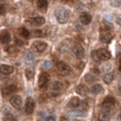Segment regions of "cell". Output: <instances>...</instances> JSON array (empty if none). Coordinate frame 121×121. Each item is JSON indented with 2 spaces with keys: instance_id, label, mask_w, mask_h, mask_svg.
Wrapping results in <instances>:
<instances>
[{
  "instance_id": "cell-22",
  "label": "cell",
  "mask_w": 121,
  "mask_h": 121,
  "mask_svg": "<svg viewBox=\"0 0 121 121\" xmlns=\"http://www.w3.org/2000/svg\"><path fill=\"white\" fill-rule=\"evenodd\" d=\"M102 91H103V87L100 85V84H95V85L91 87V92L94 95H98Z\"/></svg>"
},
{
  "instance_id": "cell-3",
  "label": "cell",
  "mask_w": 121,
  "mask_h": 121,
  "mask_svg": "<svg viewBox=\"0 0 121 121\" xmlns=\"http://www.w3.org/2000/svg\"><path fill=\"white\" fill-rule=\"evenodd\" d=\"M111 116H112V109L101 107V111H100V113H99L98 119H99V121H109Z\"/></svg>"
},
{
  "instance_id": "cell-29",
  "label": "cell",
  "mask_w": 121,
  "mask_h": 121,
  "mask_svg": "<svg viewBox=\"0 0 121 121\" xmlns=\"http://www.w3.org/2000/svg\"><path fill=\"white\" fill-rule=\"evenodd\" d=\"M91 57H92V60H95L96 63H99L100 62V56H99V53H98V50H95V51H92L91 52Z\"/></svg>"
},
{
  "instance_id": "cell-15",
  "label": "cell",
  "mask_w": 121,
  "mask_h": 121,
  "mask_svg": "<svg viewBox=\"0 0 121 121\" xmlns=\"http://www.w3.org/2000/svg\"><path fill=\"white\" fill-rule=\"evenodd\" d=\"M75 90H77V92L79 95H81V96H87L88 92H89V88H88L85 84H80V85H78Z\"/></svg>"
},
{
  "instance_id": "cell-19",
  "label": "cell",
  "mask_w": 121,
  "mask_h": 121,
  "mask_svg": "<svg viewBox=\"0 0 121 121\" xmlns=\"http://www.w3.org/2000/svg\"><path fill=\"white\" fill-rule=\"evenodd\" d=\"M36 5L40 11H46L47 8H48V1L47 0H37Z\"/></svg>"
},
{
  "instance_id": "cell-16",
  "label": "cell",
  "mask_w": 121,
  "mask_h": 121,
  "mask_svg": "<svg viewBox=\"0 0 121 121\" xmlns=\"http://www.w3.org/2000/svg\"><path fill=\"white\" fill-rule=\"evenodd\" d=\"M80 21H81L82 25L87 26L91 22V16H90L88 13H83V14H81V16H80Z\"/></svg>"
},
{
  "instance_id": "cell-38",
  "label": "cell",
  "mask_w": 121,
  "mask_h": 121,
  "mask_svg": "<svg viewBox=\"0 0 121 121\" xmlns=\"http://www.w3.org/2000/svg\"><path fill=\"white\" fill-rule=\"evenodd\" d=\"M91 71H92V72H95V74H98V73H100V71H99L98 69H96V68H94Z\"/></svg>"
},
{
  "instance_id": "cell-1",
  "label": "cell",
  "mask_w": 121,
  "mask_h": 121,
  "mask_svg": "<svg viewBox=\"0 0 121 121\" xmlns=\"http://www.w3.org/2000/svg\"><path fill=\"white\" fill-rule=\"evenodd\" d=\"M54 15L56 17V20L60 23H66L69 20V13L67 10L63 8H57L54 12Z\"/></svg>"
},
{
  "instance_id": "cell-26",
  "label": "cell",
  "mask_w": 121,
  "mask_h": 121,
  "mask_svg": "<svg viewBox=\"0 0 121 121\" xmlns=\"http://www.w3.org/2000/svg\"><path fill=\"white\" fill-rule=\"evenodd\" d=\"M36 37H45L47 35V31L46 30H42V29H38V30H35L34 32Z\"/></svg>"
},
{
  "instance_id": "cell-23",
  "label": "cell",
  "mask_w": 121,
  "mask_h": 121,
  "mask_svg": "<svg viewBox=\"0 0 121 121\" xmlns=\"http://www.w3.org/2000/svg\"><path fill=\"white\" fill-rule=\"evenodd\" d=\"M59 51L60 53H66L68 51V44L67 42H62L59 46Z\"/></svg>"
},
{
  "instance_id": "cell-10",
  "label": "cell",
  "mask_w": 121,
  "mask_h": 121,
  "mask_svg": "<svg viewBox=\"0 0 121 121\" xmlns=\"http://www.w3.org/2000/svg\"><path fill=\"white\" fill-rule=\"evenodd\" d=\"M51 89H52V91L54 92V96H55V95L60 94V92L64 89V84L60 81H54L53 84L51 85Z\"/></svg>"
},
{
  "instance_id": "cell-11",
  "label": "cell",
  "mask_w": 121,
  "mask_h": 121,
  "mask_svg": "<svg viewBox=\"0 0 121 121\" xmlns=\"http://www.w3.org/2000/svg\"><path fill=\"white\" fill-rule=\"evenodd\" d=\"M112 39H113V35H112V34L109 33L108 31L101 32V34H100V40L102 43H104V44H107V43H109Z\"/></svg>"
},
{
  "instance_id": "cell-24",
  "label": "cell",
  "mask_w": 121,
  "mask_h": 121,
  "mask_svg": "<svg viewBox=\"0 0 121 121\" xmlns=\"http://www.w3.org/2000/svg\"><path fill=\"white\" fill-rule=\"evenodd\" d=\"M15 90H16V86L15 85H10V86H8V87H5L3 89V95H10V94H12V92H14Z\"/></svg>"
},
{
  "instance_id": "cell-7",
  "label": "cell",
  "mask_w": 121,
  "mask_h": 121,
  "mask_svg": "<svg viewBox=\"0 0 121 121\" xmlns=\"http://www.w3.org/2000/svg\"><path fill=\"white\" fill-rule=\"evenodd\" d=\"M116 104V100L114 97H106V98L104 99V101H103L102 103V107H104V108H108V109H112L114 106H115Z\"/></svg>"
},
{
  "instance_id": "cell-43",
  "label": "cell",
  "mask_w": 121,
  "mask_h": 121,
  "mask_svg": "<svg viewBox=\"0 0 121 121\" xmlns=\"http://www.w3.org/2000/svg\"><path fill=\"white\" fill-rule=\"evenodd\" d=\"M64 1H69V2H71L72 0H64Z\"/></svg>"
},
{
  "instance_id": "cell-6",
  "label": "cell",
  "mask_w": 121,
  "mask_h": 121,
  "mask_svg": "<svg viewBox=\"0 0 121 121\" xmlns=\"http://www.w3.org/2000/svg\"><path fill=\"white\" fill-rule=\"evenodd\" d=\"M72 51H73V54H74L78 59H83V57L85 56V49L80 44H75L72 48Z\"/></svg>"
},
{
  "instance_id": "cell-25",
  "label": "cell",
  "mask_w": 121,
  "mask_h": 121,
  "mask_svg": "<svg viewBox=\"0 0 121 121\" xmlns=\"http://www.w3.org/2000/svg\"><path fill=\"white\" fill-rule=\"evenodd\" d=\"M85 80L87 82H96L98 80V77H97L95 73H87L85 75Z\"/></svg>"
},
{
  "instance_id": "cell-31",
  "label": "cell",
  "mask_w": 121,
  "mask_h": 121,
  "mask_svg": "<svg viewBox=\"0 0 121 121\" xmlns=\"http://www.w3.org/2000/svg\"><path fill=\"white\" fill-rule=\"evenodd\" d=\"M88 103L86 102V101H82L81 102V104H80V108L82 109V111H84V112H87L88 111Z\"/></svg>"
},
{
  "instance_id": "cell-36",
  "label": "cell",
  "mask_w": 121,
  "mask_h": 121,
  "mask_svg": "<svg viewBox=\"0 0 121 121\" xmlns=\"http://www.w3.org/2000/svg\"><path fill=\"white\" fill-rule=\"evenodd\" d=\"M78 65H79V66H78V67H79V69H80V70L84 68V63H83V62H82V63H79V64H78Z\"/></svg>"
},
{
  "instance_id": "cell-42",
  "label": "cell",
  "mask_w": 121,
  "mask_h": 121,
  "mask_svg": "<svg viewBox=\"0 0 121 121\" xmlns=\"http://www.w3.org/2000/svg\"><path fill=\"white\" fill-rule=\"evenodd\" d=\"M120 70H121V55H120Z\"/></svg>"
},
{
  "instance_id": "cell-18",
  "label": "cell",
  "mask_w": 121,
  "mask_h": 121,
  "mask_svg": "<svg viewBox=\"0 0 121 121\" xmlns=\"http://www.w3.org/2000/svg\"><path fill=\"white\" fill-rule=\"evenodd\" d=\"M98 53H99V56H100L101 60H107L111 59V53L106 49H99Z\"/></svg>"
},
{
  "instance_id": "cell-20",
  "label": "cell",
  "mask_w": 121,
  "mask_h": 121,
  "mask_svg": "<svg viewBox=\"0 0 121 121\" xmlns=\"http://www.w3.org/2000/svg\"><path fill=\"white\" fill-rule=\"evenodd\" d=\"M34 60H35V57H34V54L31 52V51H28V52H26L25 54V60L27 64H31V63L34 62Z\"/></svg>"
},
{
  "instance_id": "cell-33",
  "label": "cell",
  "mask_w": 121,
  "mask_h": 121,
  "mask_svg": "<svg viewBox=\"0 0 121 121\" xmlns=\"http://www.w3.org/2000/svg\"><path fill=\"white\" fill-rule=\"evenodd\" d=\"M5 51L6 52H9V53H14L15 51H16V49H15L14 46H9V47H6L5 48Z\"/></svg>"
},
{
  "instance_id": "cell-2",
  "label": "cell",
  "mask_w": 121,
  "mask_h": 121,
  "mask_svg": "<svg viewBox=\"0 0 121 121\" xmlns=\"http://www.w3.org/2000/svg\"><path fill=\"white\" fill-rule=\"evenodd\" d=\"M56 68H57L59 72L62 75H68L69 73L71 72L70 66H69L67 63H65V62H59L56 64Z\"/></svg>"
},
{
  "instance_id": "cell-28",
  "label": "cell",
  "mask_w": 121,
  "mask_h": 121,
  "mask_svg": "<svg viewBox=\"0 0 121 121\" xmlns=\"http://www.w3.org/2000/svg\"><path fill=\"white\" fill-rule=\"evenodd\" d=\"M3 121H17V119L12 115V114L8 113L3 116Z\"/></svg>"
},
{
  "instance_id": "cell-37",
  "label": "cell",
  "mask_w": 121,
  "mask_h": 121,
  "mask_svg": "<svg viewBox=\"0 0 121 121\" xmlns=\"http://www.w3.org/2000/svg\"><path fill=\"white\" fill-rule=\"evenodd\" d=\"M16 43H17V45H19V46H22L23 45V42H20V40L17 39V38H16Z\"/></svg>"
},
{
  "instance_id": "cell-4",
  "label": "cell",
  "mask_w": 121,
  "mask_h": 121,
  "mask_svg": "<svg viewBox=\"0 0 121 121\" xmlns=\"http://www.w3.org/2000/svg\"><path fill=\"white\" fill-rule=\"evenodd\" d=\"M49 81H50V75L47 72H43L38 78V87L39 88H45L47 87Z\"/></svg>"
},
{
  "instance_id": "cell-41",
  "label": "cell",
  "mask_w": 121,
  "mask_h": 121,
  "mask_svg": "<svg viewBox=\"0 0 121 121\" xmlns=\"http://www.w3.org/2000/svg\"><path fill=\"white\" fill-rule=\"evenodd\" d=\"M72 121H85V120H81V119H73Z\"/></svg>"
},
{
  "instance_id": "cell-5",
  "label": "cell",
  "mask_w": 121,
  "mask_h": 121,
  "mask_svg": "<svg viewBox=\"0 0 121 121\" xmlns=\"http://www.w3.org/2000/svg\"><path fill=\"white\" fill-rule=\"evenodd\" d=\"M34 108H35V101H34L33 98L28 97L27 100H26V104H25L26 113L29 114V115H31V114L34 112Z\"/></svg>"
},
{
  "instance_id": "cell-30",
  "label": "cell",
  "mask_w": 121,
  "mask_h": 121,
  "mask_svg": "<svg viewBox=\"0 0 121 121\" xmlns=\"http://www.w3.org/2000/svg\"><path fill=\"white\" fill-rule=\"evenodd\" d=\"M25 72H26V77H27L28 80H32V79H33V77H34L33 70H31V69H26Z\"/></svg>"
},
{
  "instance_id": "cell-17",
  "label": "cell",
  "mask_w": 121,
  "mask_h": 121,
  "mask_svg": "<svg viewBox=\"0 0 121 121\" xmlns=\"http://www.w3.org/2000/svg\"><path fill=\"white\" fill-rule=\"evenodd\" d=\"M80 104H81L80 99L78 97H72L70 99V101L68 102V107L69 108H77V107L80 106Z\"/></svg>"
},
{
  "instance_id": "cell-27",
  "label": "cell",
  "mask_w": 121,
  "mask_h": 121,
  "mask_svg": "<svg viewBox=\"0 0 121 121\" xmlns=\"http://www.w3.org/2000/svg\"><path fill=\"white\" fill-rule=\"evenodd\" d=\"M19 34H20V36H22V37H25V38H28L30 36V32L28 31V29H26V28H20V29H19Z\"/></svg>"
},
{
  "instance_id": "cell-32",
  "label": "cell",
  "mask_w": 121,
  "mask_h": 121,
  "mask_svg": "<svg viewBox=\"0 0 121 121\" xmlns=\"http://www.w3.org/2000/svg\"><path fill=\"white\" fill-rule=\"evenodd\" d=\"M6 13V8L4 4L0 3V15H4Z\"/></svg>"
},
{
  "instance_id": "cell-14",
  "label": "cell",
  "mask_w": 121,
  "mask_h": 121,
  "mask_svg": "<svg viewBox=\"0 0 121 121\" xmlns=\"http://www.w3.org/2000/svg\"><path fill=\"white\" fill-rule=\"evenodd\" d=\"M11 42V35L8 31H2L0 33V43L1 44H9Z\"/></svg>"
},
{
  "instance_id": "cell-13",
  "label": "cell",
  "mask_w": 121,
  "mask_h": 121,
  "mask_svg": "<svg viewBox=\"0 0 121 121\" xmlns=\"http://www.w3.org/2000/svg\"><path fill=\"white\" fill-rule=\"evenodd\" d=\"M13 71H14V68L10 65H0V73H2V74L9 75L11 73H13Z\"/></svg>"
},
{
  "instance_id": "cell-35",
  "label": "cell",
  "mask_w": 121,
  "mask_h": 121,
  "mask_svg": "<svg viewBox=\"0 0 121 121\" xmlns=\"http://www.w3.org/2000/svg\"><path fill=\"white\" fill-rule=\"evenodd\" d=\"M46 121H55V118L53 117V116H50V117H48V118H47Z\"/></svg>"
},
{
  "instance_id": "cell-34",
  "label": "cell",
  "mask_w": 121,
  "mask_h": 121,
  "mask_svg": "<svg viewBox=\"0 0 121 121\" xmlns=\"http://www.w3.org/2000/svg\"><path fill=\"white\" fill-rule=\"evenodd\" d=\"M50 66H51V62H50V60H46V62L44 63V68L45 69L50 68Z\"/></svg>"
},
{
  "instance_id": "cell-39",
  "label": "cell",
  "mask_w": 121,
  "mask_h": 121,
  "mask_svg": "<svg viewBox=\"0 0 121 121\" xmlns=\"http://www.w3.org/2000/svg\"><path fill=\"white\" fill-rule=\"evenodd\" d=\"M59 121H68V119H67L66 117H60L59 119Z\"/></svg>"
},
{
  "instance_id": "cell-40",
  "label": "cell",
  "mask_w": 121,
  "mask_h": 121,
  "mask_svg": "<svg viewBox=\"0 0 121 121\" xmlns=\"http://www.w3.org/2000/svg\"><path fill=\"white\" fill-rule=\"evenodd\" d=\"M118 94H119V96L121 97V85L118 87Z\"/></svg>"
},
{
  "instance_id": "cell-12",
  "label": "cell",
  "mask_w": 121,
  "mask_h": 121,
  "mask_svg": "<svg viewBox=\"0 0 121 121\" xmlns=\"http://www.w3.org/2000/svg\"><path fill=\"white\" fill-rule=\"evenodd\" d=\"M10 103L13 105L14 107H20L21 103H22V100H21L20 96L18 95H15V96H12L10 99Z\"/></svg>"
},
{
  "instance_id": "cell-21",
  "label": "cell",
  "mask_w": 121,
  "mask_h": 121,
  "mask_svg": "<svg viewBox=\"0 0 121 121\" xmlns=\"http://www.w3.org/2000/svg\"><path fill=\"white\" fill-rule=\"evenodd\" d=\"M114 80V73L113 72H108V73H105L104 77H103V81L105 82L106 84H111Z\"/></svg>"
},
{
  "instance_id": "cell-8",
  "label": "cell",
  "mask_w": 121,
  "mask_h": 121,
  "mask_svg": "<svg viewBox=\"0 0 121 121\" xmlns=\"http://www.w3.org/2000/svg\"><path fill=\"white\" fill-rule=\"evenodd\" d=\"M32 48H33V50L36 51V52H44V51L47 49V44L44 42L38 40V42H35L33 45H32Z\"/></svg>"
},
{
  "instance_id": "cell-9",
  "label": "cell",
  "mask_w": 121,
  "mask_h": 121,
  "mask_svg": "<svg viewBox=\"0 0 121 121\" xmlns=\"http://www.w3.org/2000/svg\"><path fill=\"white\" fill-rule=\"evenodd\" d=\"M29 23L31 26H34V27H39V26H43L45 23V18L42 16H38V17H34V18H30Z\"/></svg>"
}]
</instances>
